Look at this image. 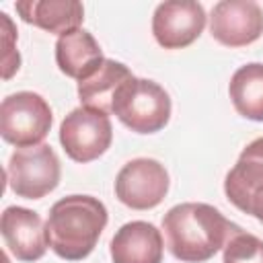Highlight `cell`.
Wrapping results in <instances>:
<instances>
[{"mask_svg": "<svg viewBox=\"0 0 263 263\" xmlns=\"http://www.w3.org/2000/svg\"><path fill=\"white\" fill-rule=\"evenodd\" d=\"M14 8L25 23L55 35L80 29L84 21V6L76 0H21Z\"/></svg>", "mask_w": 263, "mask_h": 263, "instance_id": "14", "label": "cell"}, {"mask_svg": "<svg viewBox=\"0 0 263 263\" xmlns=\"http://www.w3.org/2000/svg\"><path fill=\"white\" fill-rule=\"evenodd\" d=\"M113 115L136 134H156L171 119V97L158 82L134 76L117 92Z\"/></svg>", "mask_w": 263, "mask_h": 263, "instance_id": "3", "label": "cell"}, {"mask_svg": "<svg viewBox=\"0 0 263 263\" xmlns=\"http://www.w3.org/2000/svg\"><path fill=\"white\" fill-rule=\"evenodd\" d=\"M205 10L193 0H171L156 6L152 16V35L164 49H183L191 45L205 29Z\"/></svg>", "mask_w": 263, "mask_h": 263, "instance_id": "9", "label": "cell"}, {"mask_svg": "<svg viewBox=\"0 0 263 263\" xmlns=\"http://www.w3.org/2000/svg\"><path fill=\"white\" fill-rule=\"evenodd\" d=\"M132 78H134V74L129 72V68L125 64L105 58L103 64L90 76H86L84 80L78 82V99H80L82 107L97 109V111H103L109 115V113H113L117 92Z\"/></svg>", "mask_w": 263, "mask_h": 263, "instance_id": "15", "label": "cell"}, {"mask_svg": "<svg viewBox=\"0 0 263 263\" xmlns=\"http://www.w3.org/2000/svg\"><path fill=\"white\" fill-rule=\"evenodd\" d=\"M103 49L97 39L84 31L74 29L58 37L55 41V64L58 68L78 82L90 76L103 64Z\"/></svg>", "mask_w": 263, "mask_h": 263, "instance_id": "13", "label": "cell"}, {"mask_svg": "<svg viewBox=\"0 0 263 263\" xmlns=\"http://www.w3.org/2000/svg\"><path fill=\"white\" fill-rule=\"evenodd\" d=\"M228 201L263 224V138L253 140L224 179Z\"/></svg>", "mask_w": 263, "mask_h": 263, "instance_id": "8", "label": "cell"}, {"mask_svg": "<svg viewBox=\"0 0 263 263\" xmlns=\"http://www.w3.org/2000/svg\"><path fill=\"white\" fill-rule=\"evenodd\" d=\"M107 208L92 195H68L55 201L45 222L49 249L66 261L86 259L105 230Z\"/></svg>", "mask_w": 263, "mask_h": 263, "instance_id": "2", "label": "cell"}, {"mask_svg": "<svg viewBox=\"0 0 263 263\" xmlns=\"http://www.w3.org/2000/svg\"><path fill=\"white\" fill-rule=\"evenodd\" d=\"M0 232L8 251L18 261H37L49 247L41 216L21 205H10L2 212Z\"/></svg>", "mask_w": 263, "mask_h": 263, "instance_id": "11", "label": "cell"}, {"mask_svg": "<svg viewBox=\"0 0 263 263\" xmlns=\"http://www.w3.org/2000/svg\"><path fill=\"white\" fill-rule=\"evenodd\" d=\"M62 177L60 158L49 144L16 148L6 164L8 187L25 199H41L51 193Z\"/></svg>", "mask_w": 263, "mask_h": 263, "instance_id": "5", "label": "cell"}, {"mask_svg": "<svg viewBox=\"0 0 263 263\" xmlns=\"http://www.w3.org/2000/svg\"><path fill=\"white\" fill-rule=\"evenodd\" d=\"M212 37L226 47H245L263 35V8L251 0H220L210 14Z\"/></svg>", "mask_w": 263, "mask_h": 263, "instance_id": "10", "label": "cell"}, {"mask_svg": "<svg viewBox=\"0 0 263 263\" xmlns=\"http://www.w3.org/2000/svg\"><path fill=\"white\" fill-rule=\"evenodd\" d=\"M111 140V119L107 113L97 109H72L60 125V144L74 162L97 160L109 150Z\"/></svg>", "mask_w": 263, "mask_h": 263, "instance_id": "6", "label": "cell"}, {"mask_svg": "<svg viewBox=\"0 0 263 263\" xmlns=\"http://www.w3.org/2000/svg\"><path fill=\"white\" fill-rule=\"evenodd\" d=\"M224 263H263V240L238 230L224 245Z\"/></svg>", "mask_w": 263, "mask_h": 263, "instance_id": "17", "label": "cell"}, {"mask_svg": "<svg viewBox=\"0 0 263 263\" xmlns=\"http://www.w3.org/2000/svg\"><path fill=\"white\" fill-rule=\"evenodd\" d=\"M109 251L113 263H162L164 242L154 224L134 220L115 232Z\"/></svg>", "mask_w": 263, "mask_h": 263, "instance_id": "12", "label": "cell"}, {"mask_svg": "<svg viewBox=\"0 0 263 263\" xmlns=\"http://www.w3.org/2000/svg\"><path fill=\"white\" fill-rule=\"evenodd\" d=\"M2 16V25H4V45H6V53H4V78H10L16 70H18V66H21V58H16V55H12V39L16 37V33H14V27H12V21L8 18V14L6 12H2L0 14Z\"/></svg>", "mask_w": 263, "mask_h": 263, "instance_id": "18", "label": "cell"}, {"mask_svg": "<svg viewBox=\"0 0 263 263\" xmlns=\"http://www.w3.org/2000/svg\"><path fill=\"white\" fill-rule=\"evenodd\" d=\"M168 191V173L154 158H134L115 177V197L132 210L156 208Z\"/></svg>", "mask_w": 263, "mask_h": 263, "instance_id": "7", "label": "cell"}, {"mask_svg": "<svg viewBox=\"0 0 263 263\" xmlns=\"http://www.w3.org/2000/svg\"><path fill=\"white\" fill-rule=\"evenodd\" d=\"M242 230L210 203L185 201L173 205L162 218L164 242L171 255L183 263L212 259L232 234Z\"/></svg>", "mask_w": 263, "mask_h": 263, "instance_id": "1", "label": "cell"}, {"mask_svg": "<svg viewBox=\"0 0 263 263\" xmlns=\"http://www.w3.org/2000/svg\"><path fill=\"white\" fill-rule=\"evenodd\" d=\"M230 101L238 115L251 121H263V64L240 66L228 84Z\"/></svg>", "mask_w": 263, "mask_h": 263, "instance_id": "16", "label": "cell"}, {"mask_svg": "<svg viewBox=\"0 0 263 263\" xmlns=\"http://www.w3.org/2000/svg\"><path fill=\"white\" fill-rule=\"evenodd\" d=\"M51 121L49 103L31 90L8 95L0 105V136L16 148L43 144Z\"/></svg>", "mask_w": 263, "mask_h": 263, "instance_id": "4", "label": "cell"}]
</instances>
